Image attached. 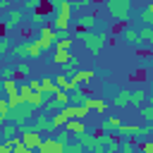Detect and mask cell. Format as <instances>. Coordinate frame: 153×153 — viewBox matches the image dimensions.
Returning a JSON list of instances; mask_svg holds the SVG:
<instances>
[{"mask_svg":"<svg viewBox=\"0 0 153 153\" xmlns=\"http://www.w3.org/2000/svg\"><path fill=\"white\" fill-rule=\"evenodd\" d=\"M76 38H81L86 53H91V55H98L110 41L108 31H81V29H76Z\"/></svg>","mask_w":153,"mask_h":153,"instance_id":"cell-1","label":"cell"},{"mask_svg":"<svg viewBox=\"0 0 153 153\" xmlns=\"http://www.w3.org/2000/svg\"><path fill=\"white\" fill-rule=\"evenodd\" d=\"M105 7L108 14L120 24H127V19L131 17V0H105Z\"/></svg>","mask_w":153,"mask_h":153,"instance_id":"cell-2","label":"cell"},{"mask_svg":"<svg viewBox=\"0 0 153 153\" xmlns=\"http://www.w3.org/2000/svg\"><path fill=\"white\" fill-rule=\"evenodd\" d=\"M36 117V108L33 105H29V103H22V105H17V108H10V112H7V122H12V124H24V122H31Z\"/></svg>","mask_w":153,"mask_h":153,"instance_id":"cell-3","label":"cell"},{"mask_svg":"<svg viewBox=\"0 0 153 153\" xmlns=\"http://www.w3.org/2000/svg\"><path fill=\"white\" fill-rule=\"evenodd\" d=\"M36 43L41 45V50H50V48H55V29H53L50 24L36 29Z\"/></svg>","mask_w":153,"mask_h":153,"instance_id":"cell-4","label":"cell"},{"mask_svg":"<svg viewBox=\"0 0 153 153\" xmlns=\"http://www.w3.org/2000/svg\"><path fill=\"white\" fill-rule=\"evenodd\" d=\"M67 79H69L72 88H74V86H88V84L96 79V72H93V69H81V67H79V69H76L72 76H67Z\"/></svg>","mask_w":153,"mask_h":153,"instance_id":"cell-5","label":"cell"},{"mask_svg":"<svg viewBox=\"0 0 153 153\" xmlns=\"http://www.w3.org/2000/svg\"><path fill=\"white\" fill-rule=\"evenodd\" d=\"M96 26H98V14L96 12H84V14L76 17V29H81V31H96Z\"/></svg>","mask_w":153,"mask_h":153,"instance_id":"cell-6","label":"cell"},{"mask_svg":"<svg viewBox=\"0 0 153 153\" xmlns=\"http://www.w3.org/2000/svg\"><path fill=\"white\" fill-rule=\"evenodd\" d=\"M120 38H122L127 45H131V48H141V45H143L141 38H139V29H136V26H124V29L120 31Z\"/></svg>","mask_w":153,"mask_h":153,"instance_id":"cell-7","label":"cell"},{"mask_svg":"<svg viewBox=\"0 0 153 153\" xmlns=\"http://www.w3.org/2000/svg\"><path fill=\"white\" fill-rule=\"evenodd\" d=\"M31 127H33L38 134H53V131H55V127H53V122H50V115H36V117L31 120Z\"/></svg>","mask_w":153,"mask_h":153,"instance_id":"cell-8","label":"cell"},{"mask_svg":"<svg viewBox=\"0 0 153 153\" xmlns=\"http://www.w3.org/2000/svg\"><path fill=\"white\" fill-rule=\"evenodd\" d=\"M24 22H26V12H24V10H14V7H12V10L7 12L5 26H7V29H19Z\"/></svg>","mask_w":153,"mask_h":153,"instance_id":"cell-9","label":"cell"},{"mask_svg":"<svg viewBox=\"0 0 153 153\" xmlns=\"http://www.w3.org/2000/svg\"><path fill=\"white\" fill-rule=\"evenodd\" d=\"M50 26H53V29L69 31V26H72V14H69V12H55V14L50 17Z\"/></svg>","mask_w":153,"mask_h":153,"instance_id":"cell-10","label":"cell"},{"mask_svg":"<svg viewBox=\"0 0 153 153\" xmlns=\"http://www.w3.org/2000/svg\"><path fill=\"white\" fill-rule=\"evenodd\" d=\"M31 74H33V62H31V60H17V62H14V79H17V81L31 76Z\"/></svg>","mask_w":153,"mask_h":153,"instance_id":"cell-11","label":"cell"},{"mask_svg":"<svg viewBox=\"0 0 153 153\" xmlns=\"http://www.w3.org/2000/svg\"><path fill=\"white\" fill-rule=\"evenodd\" d=\"M129 98H131V88H117L112 96V105L115 108H129Z\"/></svg>","mask_w":153,"mask_h":153,"instance_id":"cell-12","label":"cell"},{"mask_svg":"<svg viewBox=\"0 0 153 153\" xmlns=\"http://www.w3.org/2000/svg\"><path fill=\"white\" fill-rule=\"evenodd\" d=\"M65 129H67L72 136H79V134H84V131H86V124H84V120L72 117V120H67V122H65Z\"/></svg>","mask_w":153,"mask_h":153,"instance_id":"cell-13","label":"cell"},{"mask_svg":"<svg viewBox=\"0 0 153 153\" xmlns=\"http://www.w3.org/2000/svg\"><path fill=\"white\" fill-rule=\"evenodd\" d=\"M10 55H12L14 60H29V45H26V41L14 43V45L10 48Z\"/></svg>","mask_w":153,"mask_h":153,"instance_id":"cell-14","label":"cell"},{"mask_svg":"<svg viewBox=\"0 0 153 153\" xmlns=\"http://www.w3.org/2000/svg\"><path fill=\"white\" fill-rule=\"evenodd\" d=\"M117 136H127V139H134L136 141V136H139V124H120L117 127V131H115Z\"/></svg>","mask_w":153,"mask_h":153,"instance_id":"cell-15","label":"cell"},{"mask_svg":"<svg viewBox=\"0 0 153 153\" xmlns=\"http://www.w3.org/2000/svg\"><path fill=\"white\" fill-rule=\"evenodd\" d=\"M86 98H88V93L84 91V86H74V88L69 91V103H72V105H84Z\"/></svg>","mask_w":153,"mask_h":153,"instance_id":"cell-16","label":"cell"},{"mask_svg":"<svg viewBox=\"0 0 153 153\" xmlns=\"http://www.w3.org/2000/svg\"><path fill=\"white\" fill-rule=\"evenodd\" d=\"M139 38H141V43H143L146 48H151V50H153V26L141 24V26H139Z\"/></svg>","mask_w":153,"mask_h":153,"instance_id":"cell-17","label":"cell"},{"mask_svg":"<svg viewBox=\"0 0 153 153\" xmlns=\"http://www.w3.org/2000/svg\"><path fill=\"white\" fill-rule=\"evenodd\" d=\"M55 88H57V86H55V79H53L50 74L41 76V91H43V96H45V98H50V96L55 93Z\"/></svg>","mask_w":153,"mask_h":153,"instance_id":"cell-18","label":"cell"},{"mask_svg":"<svg viewBox=\"0 0 153 153\" xmlns=\"http://www.w3.org/2000/svg\"><path fill=\"white\" fill-rule=\"evenodd\" d=\"M146 96H148V93H146L143 88H134V91H131V98H129V108H136V110H139V108L146 103Z\"/></svg>","mask_w":153,"mask_h":153,"instance_id":"cell-19","label":"cell"},{"mask_svg":"<svg viewBox=\"0 0 153 153\" xmlns=\"http://www.w3.org/2000/svg\"><path fill=\"white\" fill-rule=\"evenodd\" d=\"M74 139H76V141L84 146V151H88V153H91V151H93V146H96V134H88V129H86L84 134L74 136Z\"/></svg>","mask_w":153,"mask_h":153,"instance_id":"cell-20","label":"cell"},{"mask_svg":"<svg viewBox=\"0 0 153 153\" xmlns=\"http://www.w3.org/2000/svg\"><path fill=\"white\" fill-rule=\"evenodd\" d=\"M48 19H50V14H45V12H38V10H36V12L31 14L29 24H31L33 29H41V26H45V24H48Z\"/></svg>","mask_w":153,"mask_h":153,"instance_id":"cell-21","label":"cell"},{"mask_svg":"<svg viewBox=\"0 0 153 153\" xmlns=\"http://www.w3.org/2000/svg\"><path fill=\"white\" fill-rule=\"evenodd\" d=\"M17 124H12V122H2V131H0V141H10V139H14L17 136Z\"/></svg>","mask_w":153,"mask_h":153,"instance_id":"cell-22","label":"cell"},{"mask_svg":"<svg viewBox=\"0 0 153 153\" xmlns=\"http://www.w3.org/2000/svg\"><path fill=\"white\" fill-rule=\"evenodd\" d=\"M76 69H79V57H76V55H72V57L62 65V74H65V76H72Z\"/></svg>","mask_w":153,"mask_h":153,"instance_id":"cell-23","label":"cell"},{"mask_svg":"<svg viewBox=\"0 0 153 153\" xmlns=\"http://www.w3.org/2000/svg\"><path fill=\"white\" fill-rule=\"evenodd\" d=\"M43 100H45V96H43V93H38V91H31V93H29V96L24 98V103H29V105H33L36 110H38V108L43 105Z\"/></svg>","mask_w":153,"mask_h":153,"instance_id":"cell-24","label":"cell"},{"mask_svg":"<svg viewBox=\"0 0 153 153\" xmlns=\"http://www.w3.org/2000/svg\"><path fill=\"white\" fill-rule=\"evenodd\" d=\"M55 146H57L55 136H48V139H43V141H41V146H38L36 151H38V153H55Z\"/></svg>","mask_w":153,"mask_h":153,"instance_id":"cell-25","label":"cell"},{"mask_svg":"<svg viewBox=\"0 0 153 153\" xmlns=\"http://www.w3.org/2000/svg\"><path fill=\"white\" fill-rule=\"evenodd\" d=\"M136 151H139L136 141H134V139H127V136H122V141H120V153H136Z\"/></svg>","mask_w":153,"mask_h":153,"instance_id":"cell-26","label":"cell"},{"mask_svg":"<svg viewBox=\"0 0 153 153\" xmlns=\"http://www.w3.org/2000/svg\"><path fill=\"white\" fill-rule=\"evenodd\" d=\"M41 110H43V112H48V115H53V112L62 110V105H60L55 98H45V100H43V105H41Z\"/></svg>","mask_w":153,"mask_h":153,"instance_id":"cell-27","label":"cell"},{"mask_svg":"<svg viewBox=\"0 0 153 153\" xmlns=\"http://www.w3.org/2000/svg\"><path fill=\"white\" fill-rule=\"evenodd\" d=\"M69 57H72V53H69V50H55V53H53V62H55L57 67H62Z\"/></svg>","mask_w":153,"mask_h":153,"instance_id":"cell-28","label":"cell"},{"mask_svg":"<svg viewBox=\"0 0 153 153\" xmlns=\"http://www.w3.org/2000/svg\"><path fill=\"white\" fill-rule=\"evenodd\" d=\"M0 84H2V91H5L7 96H10V93H17V91H19V81H17V79H2Z\"/></svg>","mask_w":153,"mask_h":153,"instance_id":"cell-29","label":"cell"},{"mask_svg":"<svg viewBox=\"0 0 153 153\" xmlns=\"http://www.w3.org/2000/svg\"><path fill=\"white\" fill-rule=\"evenodd\" d=\"M136 139H153V122L139 124V136H136Z\"/></svg>","mask_w":153,"mask_h":153,"instance_id":"cell-30","label":"cell"},{"mask_svg":"<svg viewBox=\"0 0 153 153\" xmlns=\"http://www.w3.org/2000/svg\"><path fill=\"white\" fill-rule=\"evenodd\" d=\"M136 19H139L141 24H146V26H153V12H148L146 7H141V10L136 12Z\"/></svg>","mask_w":153,"mask_h":153,"instance_id":"cell-31","label":"cell"},{"mask_svg":"<svg viewBox=\"0 0 153 153\" xmlns=\"http://www.w3.org/2000/svg\"><path fill=\"white\" fill-rule=\"evenodd\" d=\"M50 98H55V100H57L62 108H65V105H69V93H67L65 88H55V93H53Z\"/></svg>","mask_w":153,"mask_h":153,"instance_id":"cell-32","label":"cell"},{"mask_svg":"<svg viewBox=\"0 0 153 153\" xmlns=\"http://www.w3.org/2000/svg\"><path fill=\"white\" fill-rule=\"evenodd\" d=\"M103 124H105V127H108V129H110V131L115 134V131H117V127L122 124V120H120V115H108Z\"/></svg>","mask_w":153,"mask_h":153,"instance_id":"cell-33","label":"cell"},{"mask_svg":"<svg viewBox=\"0 0 153 153\" xmlns=\"http://www.w3.org/2000/svg\"><path fill=\"white\" fill-rule=\"evenodd\" d=\"M53 134H55V141H60V143H65V146H67V143L72 141V134H69V131H67L65 127H60V129H55Z\"/></svg>","mask_w":153,"mask_h":153,"instance_id":"cell-34","label":"cell"},{"mask_svg":"<svg viewBox=\"0 0 153 153\" xmlns=\"http://www.w3.org/2000/svg\"><path fill=\"white\" fill-rule=\"evenodd\" d=\"M50 122H53V127H55V129H60V127H65L67 117H65V112H62V110H57V112H53V115H50Z\"/></svg>","mask_w":153,"mask_h":153,"instance_id":"cell-35","label":"cell"},{"mask_svg":"<svg viewBox=\"0 0 153 153\" xmlns=\"http://www.w3.org/2000/svg\"><path fill=\"white\" fill-rule=\"evenodd\" d=\"M53 79H55V86H57V88H65L67 93L72 91V84H69V79H67L65 74H57V76H53Z\"/></svg>","mask_w":153,"mask_h":153,"instance_id":"cell-36","label":"cell"},{"mask_svg":"<svg viewBox=\"0 0 153 153\" xmlns=\"http://www.w3.org/2000/svg\"><path fill=\"white\" fill-rule=\"evenodd\" d=\"M26 45H29V60L31 57H38L43 50H41V45L36 43V38H31V41H26Z\"/></svg>","mask_w":153,"mask_h":153,"instance_id":"cell-37","label":"cell"},{"mask_svg":"<svg viewBox=\"0 0 153 153\" xmlns=\"http://www.w3.org/2000/svg\"><path fill=\"white\" fill-rule=\"evenodd\" d=\"M139 115L143 122H153V105H141L139 108Z\"/></svg>","mask_w":153,"mask_h":153,"instance_id":"cell-38","label":"cell"},{"mask_svg":"<svg viewBox=\"0 0 153 153\" xmlns=\"http://www.w3.org/2000/svg\"><path fill=\"white\" fill-rule=\"evenodd\" d=\"M91 112L105 115V112H108V100H103V98H96V103H93V110H91Z\"/></svg>","mask_w":153,"mask_h":153,"instance_id":"cell-39","label":"cell"},{"mask_svg":"<svg viewBox=\"0 0 153 153\" xmlns=\"http://www.w3.org/2000/svg\"><path fill=\"white\" fill-rule=\"evenodd\" d=\"M12 153H33V151H31V148L17 136V141H14V146H12Z\"/></svg>","mask_w":153,"mask_h":153,"instance_id":"cell-40","label":"cell"},{"mask_svg":"<svg viewBox=\"0 0 153 153\" xmlns=\"http://www.w3.org/2000/svg\"><path fill=\"white\" fill-rule=\"evenodd\" d=\"M7 112H10L7 96H0V122H7Z\"/></svg>","mask_w":153,"mask_h":153,"instance_id":"cell-41","label":"cell"},{"mask_svg":"<svg viewBox=\"0 0 153 153\" xmlns=\"http://www.w3.org/2000/svg\"><path fill=\"white\" fill-rule=\"evenodd\" d=\"M65 153H84V146L74 139V141H69V143L65 146Z\"/></svg>","mask_w":153,"mask_h":153,"instance_id":"cell-42","label":"cell"},{"mask_svg":"<svg viewBox=\"0 0 153 153\" xmlns=\"http://www.w3.org/2000/svg\"><path fill=\"white\" fill-rule=\"evenodd\" d=\"M22 103H24V98L19 96V91H17V93H10V96H7V105H10V108H17V105H22Z\"/></svg>","mask_w":153,"mask_h":153,"instance_id":"cell-43","label":"cell"},{"mask_svg":"<svg viewBox=\"0 0 153 153\" xmlns=\"http://www.w3.org/2000/svg\"><path fill=\"white\" fill-rule=\"evenodd\" d=\"M74 43V38H62V41H55V50H69Z\"/></svg>","mask_w":153,"mask_h":153,"instance_id":"cell-44","label":"cell"},{"mask_svg":"<svg viewBox=\"0 0 153 153\" xmlns=\"http://www.w3.org/2000/svg\"><path fill=\"white\" fill-rule=\"evenodd\" d=\"M10 48H12V41H10V36H2V38H0V57H2L5 53H10Z\"/></svg>","mask_w":153,"mask_h":153,"instance_id":"cell-45","label":"cell"},{"mask_svg":"<svg viewBox=\"0 0 153 153\" xmlns=\"http://www.w3.org/2000/svg\"><path fill=\"white\" fill-rule=\"evenodd\" d=\"M41 5H43V0H24V10H29V12H36Z\"/></svg>","mask_w":153,"mask_h":153,"instance_id":"cell-46","label":"cell"},{"mask_svg":"<svg viewBox=\"0 0 153 153\" xmlns=\"http://www.w3.org/2000/svg\"><path fill=\"white\" fill-rule=\"evenodd\" d=\"M88 5H93V0H72V10H76V12H81Z\"/></svg>","mask_w":153,"mask_h":153,"instance_id":"cell-47","label":"cell"},{"mask_svg":"<svg viewBox=\"0 0 153 153\" xmlns=\"http://www.w3.org/2000/svg\"><path fill=\"white\" fill-rule=\"evenodd\" d=\"M139 151H141V153H153V139H143V141L139 143Z\"/></svg>","mask_w":153,"mask_h":153,"instance_id":"cell-48","label":"cell"},{"mask_svg":"<svg viewBox=\"0 0 153 153\" xmlns=\"http://www.w3.org/2000/svg\"><path fill=\"white\" fill-rule=\"evenodd\" d=\"M14 141H17V136H14V139H10V141H0V153H12Z\"/></svg>","mask_w":153,"mask_h":153,"instance_id":"cell-49","label":"cell"},{"mask_svg":"<svg viewBox=\"0 0 153 153\" xmlns=\"http://www.w3.org/2000/svg\"><path fill=\"white\" fill-rule=\"evenodd\" d=\"M0 76H2V79H14V65H7V67H2Z\"/></svg>","mask_w":153,"mask_h":153,"instance_id":"cell-50","label":"cell"},{"mask_svg":"<svg viewBox=\"0 0 153 153\" xmlns=\"http://www.w3.org/2000/svg\"><path fill=\"white\" fill-rule=\"evenodd\" d=\"M74 108H76V120H84V117H86V115L91 112V110H88L86 105H74Z\"/></svg>","mask_w":153,"mask_h":153,"instance_id":"cell-51","label":"cell"},{"mask_svg":"<svg viewBox=\"0 0 153 153\" xmlns=\"http://www.w3.org/2000/svg\"><path fill=\"white\" fill-rule=\"evenodd\" d=\"M26 84H29V88H31V91H38V93H43V91H41V79H29Z\"/></svg>","mask_w":153,"mask_h":153,"instance_id":"cell-52","label":"cell"},{"mask_svg":"<svg viewBox=\"0 0 153 153\" xmlns=\"http://www.w3.org/2000/svg\"><path fill=\"white\" fill-rule=\"evenodd\" d=\"M62 38H69V33L62 29H55V41H62Z\"/></svg>","mask_w":153,"mask_h":153,"instance_id":"cell-53","label":"cell"},{"mask_svg":"<svg viewBox=\"0 0 153 153\" xmlns=\"http://www.w3.org/2000/svg\"><path fill=\"white\" fill-rule=\"evenodd\" d=\"M103 153H120V146H105Z\"/></svg>","mask_w":153,"mask_h":153,"instance_id":"cell-54","label":"cell"},{"mask_svg":"<svg viewBox=\"0 0 153 153\" xmlns=\"http://www.w3.org/2000/svg\"><path fill=\"white\" fill-rule=\"evenodd\" d=\"M5 31H7V26H5V19H2V22H0V38H2V36H7Z\"/></svg>","mask_w":153,"mask_h":153,"instance_id":"cell-55","label":"cell"},{"mask_svg":"<svg viewBox=\"0 0 153 153\" xmlns=\"http://www.w3.org/2000/svg\"><path fill=\"white\" fill-rule=\"evenodd\" d=\"M0 10H10V0H0Z\"/></svg>","mask_w":153,"mask_h":153,"instance_id":"cell-56","label":"cell"},{"mask_svg":"<svg viewBox=\"0 0 153 153\" xmlns=\"http://www.w3.org/2000/svg\"><path fill=\"white\" fill-rule=\"evenodd\" d=\"M146 100H148V105H153V93H151V96H146Z\"/></svg>","mask_w":153,"mask_h":153,"instance_id":"cell-57","label":"cell"},{"mask_svg":"<svg viewBox=\"0 0 153 153\" xmlns=\"http://www.w3.org/2000/svg\"><path fill=\"white\" fill-rule=\"evenodd\" d=\"M146 10H148V12H153V0H151V2L146 5Z\"/></svg>","mask_w":153,"mask_h":153,"instance_id":"cell-58","label":"cell"},{"mask_svg":"<svg viewBox=\"0 0 153 153\" xmlns=\"http://www.w3.org/2000/svg\"><path fill=\"white\" fill-rule=\"evenodd\" d=\"M151 88H153V76H151Z\"/></svg>","mask_w":153,"mask_h":153,"instance_id":"cell-59","label":"cell"}]
</instances>
